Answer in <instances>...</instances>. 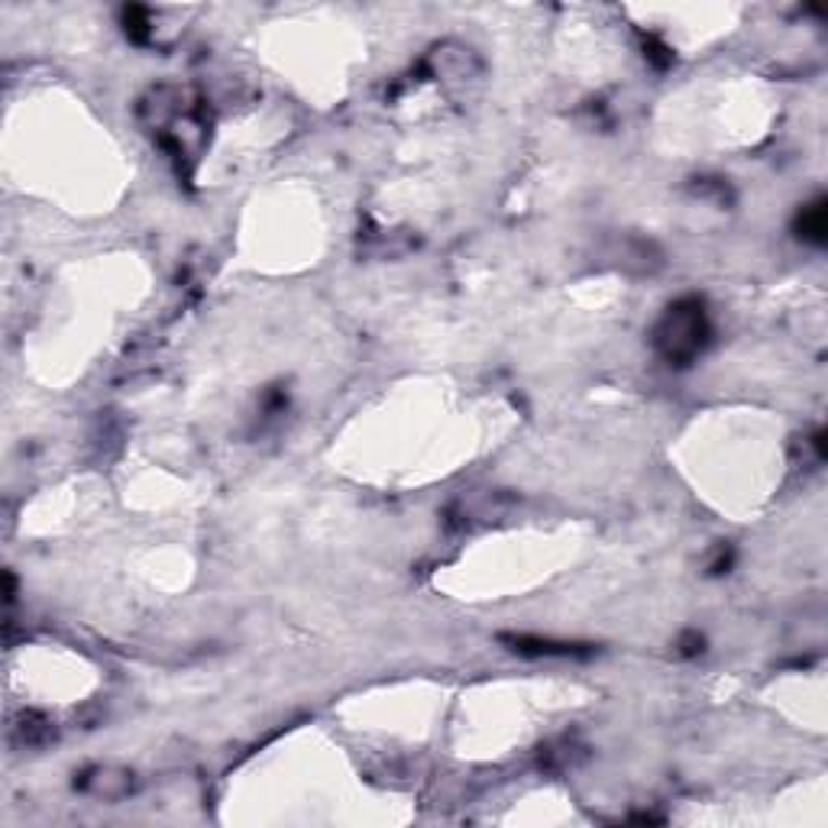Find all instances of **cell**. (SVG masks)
<instances>
[{"label": "cell", "mask_w": 828, "mask_h": 828, "mask_svg": "<svg viewBox=\"0 0 828 828\" xmlns=\"http://www.w3.org/2000/svg\"><path fill=\"white\" fill-rule=\"evenodd\" d=\"M712 337L709 311L703 298H680L673 301L654 328V347L670 366H690L706 350Z\"/></svg>", "instance_id": "1"}, {"label": "cell", "mask_w": 828, "mask_h": 828, "mask_svg": "<svg viewBox=\"0 0 828 828\" xmlns=\"http://www.w3.org/2000/svg\"><path fill=\"white\" fill-rule=\"evenodd\" d=\"M75 790L85 793V796L114 803V800H123V796L133 793V774L123 770V767H88L75 780Z\"/></svg>", "instance_id": "2"}, {"label": "cell", "mask_w": 828, "mask_h": 828, "mask_svg": "<svg viewBox=\"0 0 828 828\" xmlns=\"http://www.w3.org/2000/svg\"><path fill=\"white\" fill-rule=\"evenodd\" d=\"M505 644H511V651L531 654V657H586V654H592V647H586V644L554 641V638H531V634H511V638H505Z\"/></svg>", "instance_id": "3"}, {"label": "cell", "mask_w": 828, "mask_h": 828, "mask_svg": "<svg viewBox=\"0 0 828 828\" xmlns=\"http://www.w3.org/2000/svg\"><path fill=\"white\" fill-rule=\"evenodd\" d=\"M826 201H816V205H806L796 218V234L806 239V243H826Z\"/></svg>", "instance_id": "4"}]
</instances>
